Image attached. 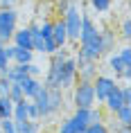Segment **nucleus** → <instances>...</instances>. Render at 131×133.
<instances>
[{
  "label": "nucleus",
  "mask_w": 131,
  "mask_h": 133,
  "mask_svg": "<svg viewBox=\"0 0 131 133\" xmlns=\"http://www.w3.org/2000/svg\"><path fill=\"white\" fill-rule=\"evenodd\" d=\"M50 65L45 72V81L43 84L48 88H59V90H68L77 81V59L68 56V52L59 48L54 54H50Z\"/></svg>",
  "instance_id": "obj_1"
},
{
  "label": "nucleus",
  "mask_w": 131,
  "mask_h": 133,
  "mask_svg": "<svg viewBox=\"0 0 131 133\" xmlns=\"http://www.w3.org/2000/svg\"><path fill=\"white\" fill-rule=\"evenodd\" d=\"M79 56L77 59H88V61H99L104 56L102 36L99 27L88 14H82V32H79Z\"/></svg>",
  "instance_id": "obj_2"
},
{
  "label": "nucleus",
  "mask_w": 131,
  "mask_h": 133,
  "mask_svg": "<svg viewBox=\"0 0 131 133\" xmlns=\"http://www.w3.org/2000/svg\"><path fill=\"white\" fill-rule=\"evenodd\" d=\"M82 9L77 2H72L66 11L61 14L63 25H66V32H68V43H77L79 41V32H82Z\"/></svg>",
  "instance_id": "obj_3"
},
{
  "label": "nucleus",
  "mask_w": 131,
  "mask_h": 133,
  "mask_svg": "<svg viewBox=\"0 0 131 133\" xmlns=\"http://www.w3.org/2000/svg\"><path fill=\"white\" fill-rule=\"evenodd\" d=\"M72 104H75V108H90V106H97L95 90H93V81H79V79H77L75 86H72Z\"/></svg>",
  "instance_id": "obj_4"
},
{
  "label": "nucleus",
  "mask_w": 131,
  "mask_h": 133,
  "mask_svg": "<svg viewBox=\"0 0 131 133\" xmlns=\"http://www.w3.org/2000/svg\"><path fill=\"white\" fill-rule=\"evenodd\" d=\"M16 27H18V11L16 9H0V41L9 43Z\"/></svg>",
  "instance_id": "obj_5"
},
{
  "label": "nucleus",
  "mask_w": 131,
  "mask_h": 133,
  "mask_svg": "<svg viewBox=\"0 0 131 133\" xmlns=\"http://www.w3.org/2000/svg\"><path fill=\"white\" fill-rule=\"evenodd\" d=\"M115 84H117V79L111 77V75H97V77L93 79V90H95V102H97V106L104 104L106 95L113 90V86H115Z\"/></svg>",
  "instance_id": "obj_6"
},
{
  "label": "nucleus",
  "mask_w": 131,
  "mask_h": 133,
  "mask_svg": "<svg viewBox=\"0 0 131 133\" xmlns=\"http://www.w3.org/2000/svg\"><path fill=\"white\" fill-rule=\"evenodd\" d=\"M109 70L115 75V79H124V81H129L131 77V65L129 63H124L122 59H120V54H117V50H113V52H109Z\"/></svg>",
  "instance_id": "obj_7"
},
{
  "label": "nucleus",
  "mask_w": 131,
  "mask_h": 133,
  "mask_svg": "<svg viewBox=\"0 0 131 133\" xmlns=\"http://www.w3.org/2000/svg\"><path fill=\"white\" fill-rule=\"evenodd\" d=\"M5 50H7V56L11 63H18V65H25V63L34 61V52L32 50H25V48H16L14 43H7L5 45Z\"/></svg>",
  "instance_id": "obj_8"
},
{
  "label": "nucleus",
  "mask_w": 131,
  "mask_h": 133,
  "mask_svg": "<svg viewBox=\"0 0 131 133\" xmlns=\"http://www.w3.org/2000/svg\"><path fill=\"white\" fill-rule=\"evenodd\" d=\"M97 77V61L77 59V79L79 81H93Z\"/></svg>",
  "instance_id": "obj_9"
},
{
  "label": "nucleus",
  "mask_w": 131,
  "mask_h": 133,
  "mask_svg": "<svg viewBox=\"0 0 131 133\" xmlns=\"http://www.w3.org/2000/svg\"><path fill=\"white\" fill-rule=\"evenodd\" d=\"M16 48H25V50H32V32H29V27L25 25V27H16V32L11 34V41ZM34 52V50H32Z\"/></svg>",
  "instance_id": "obj_10"
},
{
  "label": "nucleus",
  "mask_w": 131,
  "mask_h": 133,
  "mask_svg": "<svg viewBox=\"0 0 131 133\" xmlns=\"http://www.w3.org/2000/svg\"><path fill=\"white\" fill-rule=\"evenodd\" d=\"M18 86H21V90H23V97L25 99H34V95L39 92V88L43 86L41 77H25L23 81H18Z\"/></svg>",
  "instance_id": "obj_11"
},
{
  "label": "nucleus",
  "mask_w": 131,
  "mask_h": 133,
  "mask_svg": "<svg viewBox=\"0 0 131 133\" xmlns=\"http://www.w3.org/2000/svg\"><path fill=\"white\" fill-rule=\"evenodd\" d=\"M52 41L59 48H66L68 45V32H66V25H63L61 16H57L54 21H52Z\"/></svg>",
  "instance_id": "obj_12"
},
{
  "label": "nucleus",
  "mask_w": 131,
  "mask_h": 133,
  "mask_svg": "<svg viewBox=\"0 0 131 133\" xmlns=\"http://www.w3.org/2000/svg\"><path fill=\"white\" fill-rule=\"evenodd\" d=\"M122 104H124V99H122V90H120V84H115V86H113V90L106 95V99H104V104H102V106L111 113V115H113V113H115Z\"/></svg>",
  "instance_id": "obj_13"
},
{
  "label": "nucleus",
  "mask_w": 131,
  "mask_h": 133,
  "mask_svg": "<svg viewBox=\"0 0 131 133\" xmlns=\"http://www.w3.org/2000/svg\"><path fill=\"white\" fill-rule=\"evenodd\" d=\"M5 77H7L11 84H18V81H23V79L27 77V68H25V65H18V63H11L7 70H5Z\"/></svg>",
  "instance_id": "obj_14"
},
{
  "label": "nucleus",
  "mask_w": 131,
  "mask_h": 133,
  "mask_svg": "<svg viewBox=\"0 0 131 133\" xmlns=\"http://www.w3.org/2000/svg\"><path fill=\"white\" fill-rule=\"evenodd\" d=\"M16 131L18 133H41V122H39V119H23V122H16Z\"/></svg>",
  "instance_id": "obj_15"
},
{
  "label": "nucleus",
  "mask_w": 131,
  "mask_h": 133,
  "mask_svg": "<svg viewBox=\"0 0 131 133\" xmlns=\"http://www.w3.org/2000/svg\"><path fill=\"white\" fill-rule=\"evenodd\" d=\"M99 36H102L104 54H106V52H113V50H115V38H117V34H115V32H111V29H99Z\"/></svg>",
  "instance_id": "obj_16"
},
{
  "label": "nucleus",
  "mask_w": 131,
  "mask_h": 133,
  "mask_svg": "<svg viewBox=\"0 0 131 133\" xmlns=\"http://www.w3.org/2000/svg\"><path fill=\"white\" fill-rule=\"evenodd\" d=\"M113 119L120 122L122 126H131V106L129 104H122L115 113H113Z\"/></svg>",
  "instance_id": "obj_17"
},
{
  "label": "nucleus",
  "mask_w": 131,
  "mask_h": 133,
  "mask_svg": "<svg viewBox=\"0 0 131 133\" xmlns=\"http://www.w3.org/2000/svg\"><path fill=\"white\" fill-rule=\"evenodd\" d=\"M11 119L14 122H23V119H29L27 115V99H21L14 104V111H11Z\"/></svg>",
  "instance_id": "obj_18"
},
{
  "label": "nucleus",
  "mask_w": 131,
  "mask_h": 133,
  "mask_svg": "<svg viewBox=\"0 0 131 133\" xmlns=\"http://www.w3.org/2000/svg\"><path fill=\"white\" fill-rule=\"evenodd\" d=\"M79 131H84V129L77 124L72 117L61 119V122H59V129H57V133H79Z\"/></svg>",
  "instance_id": "obj_19"
},
{
  "label": "nucleus",
  "mask_w": 131,
  "mask_h": 133,
  "mask_svg": "<svg viewBox=\"0 0 131 133\" xmlns=\"http://www.w3.org/2000/svg\"><path fill=\"white\" fill-rule=\"evenodd\" d=\"M70 117H72L77 124L84 129L86 124H90V108H75V113H72Z\"/></svg>",
  "instance_id": "obj_20"
},
{
  "label": "nucleus",
  "mask_w": 131,
  "mask_h": 133,
  "mask_svg": "<svg viewBox=\"0 0 131 133\" xmlns=\"http://www.w3.org/2000/svg\"><path fill=\"white\" fill-rule=\"evenodd\" d=\"M11 111H14V102L7 95H0V119L11 117Z\"/></svg>",
  "instance_id": "obj_21"
},
{
  "label": "nucleus",
  "mask_w": 131,
  "mask_h": 133,
  "mask_svg": "<svg viewBox=\"0 0 131 133\" xmlns=\"http://www.w3.org/2000/svg\"><path fill=\"white\" fill-rule=\"evenodd\" d=\"M88 5L93 11H97V14H106L111 7H113V0H88Z\"/></svg>",
  "instance_id": "obj_22"
},
{
  "label": "nucleus",
  "mask_w": 131,
  "mask_h": 133,
  "mask_svg": "<svg viewBox=\"0 0 131 133\" xmlns=\"http://www.w3.org/2000/svg\"><path fill=\"white\" fill-rule=\"evenodd\" d=\"M84 133H111V131H109L106 119H104V122H93V124H86V126H84Z\"/></svg>",
  "instance_id": "obj_23"
},
{
  "label": "nucleus",
  "mask_w": 131,
  "mask_h": 133,
  "mask_svg": "<svg viewBox=\"0 0 131 133\" xmlns=\"http://www.w3.org/2000/svg\"><path fill=\"white\" fill-rule=\"evenodd\" d=\"M5 45H7V43L0 41V75H5V70L11 65V61H9V56H7V50H5Z\"/></svg>",
  "instance_id": "obj_24"
},
{
  "label": "nucleus",
  "mask_w": 131,
  "mask_h": 133,
  "mask_svg": "<svg viewBox=\"0 0 131 133\" xmlns=\"http://www.w3.org/2000/svg\"><path fill=\"white\" fill-rule=\"evenodd\" d=\"M7 97L11 99L14 104H16V102H21V99H25V97H23V90H21V86H18V84H11V86H9Z\"/></svg>",
  "instance_id": "obj_25"
},
{
  "label": "nucleus",
  "mask_w": 131,
  "mask_h": 133,
  "mask_svg": "<svg viewBox=\"0 0 131 133\" xmlns=\"http://www.w3.org/2000/svg\"><path fill=\"white\" fill-rule=\"evenodd\" d=\"M0 131H2V133H18V131H16V122L11 117L0 119Z\"/></svg>",
  "instance_id": "obj_26"
},
{
  "label": "nucleus",
  "mask_w": 131,
  "mask_h": 133,
  "mask_svg": "<svg viewBox=\"0 0 131 133\" xmlns=\"http://www.w3.org/2000/svg\"><path fill=\"white\" fill-rule=\"evenodd\" d=\"M120 36H122L124 41H129V36H131V23H129V18H122V25H120Z\"/></svg>",
  "instance_id": "obj_27"
},
{
  "label": "nucleus",
  "mask_w": 131,
  "mask_h": 133,
  "mask_svg": "<svg viewBox=\"0 0 131 133\" xmlns=\"http://www.w3.org/2000/svg\"><path fill=\"white\" fill-rule=\"evenodd\" d=\"M25 68H27V75H29V77H41V72H43V68H41V65H36L34 61L25 63Z\"/></svg>",
  "instance_id": "obj_28"
},
{
  "label": "nucleus",
  "mask_w": 131,
  "mask_h": 133,
  "mask_svg": "<svg viewBox=\"0 0 131 133\" xmlns=\"http://www.w3.org/2000/svg\"><path fill=\"white\" fill-rule=\"evenodd\" d=\"M117 54H120V59H122L124 63H129V65H131V48H129V45H122V48L117 50Z\"/></svg>",
  "instance_id": "obj_29"
},
{
  "label": "nucleus",
  "mask_w": 131,
  "mask_h": 133,
  "mask_svg": "<svg viewBox=\"0 0 131 133\" xmlns=\"http://www.w3.org/2000/svg\"><path fill=\"white\" fill-rule=\"evenodd\" d=\"M120 90H122V99H124V104H129V106H131V86H129V81L120 86Z\"/></svg>",
  "instance_id": "obj_30"
},
{
  "label": "nucleus",
  "mask_w": 131,
  "mask_h": 133,
  "mask_svg": "<svg viewBox=\"0 0 131 133\" xmlns=\"http://www.w3.org/2000/svg\"><path fill=\"white\" fill-rule=\"evenodd\" d=\"M27 115H29V119H41L39 117V108H36V104L32 99H27Z\"/></svg>",
  "instance_id": "obj_31"
},
{
  "label": "nucleus",
  "mask_w": 131,
  "mask_h": 133,
  "mask_svg": "<svg viewBox=\"0 0 131 133\" xmlns=\"http://www.w3.org/2000/svg\"><path fill=\"white\" fill-rule=\"evenodd\" d=\"M9 86H11V81H9L5 75H0V95H7V92H9Z\"/></svg>",
  "instance_id": "obj_32"
},
{
  "label": "nucleus",
  "mask_w": 131,
  "mask_h": 133,
  "mask_svg": "<svg viewBox=\"0 0 131 133\" xmlns=\"http://www.w3.org/2000/svg\"><path fill=\"white\" fill-rule=\"evenodd\" d=\"M18 0H0V9H16Z\"/></svg>",
  "instance_id": "obj_33"
},
{
  "label": "nucleus",
  "mask_w": 131,
  "mask_h": 133,
  "mask_svg": "<svg viewBox=\"0 0 131 133\" xmlns=\"http://www.w3.org/2000/svg\"><path fill=\"white\" fill-rule=\"evenodd\" d=\"M122 133H131V129H127V131H122Z\"/></svg>",
  "instance_id": "obj_34"
},
{
  "label": "nucleus",
  "mask_w": 131,
  "mask_h": 133,
  "mask_svg": "<svg viewBox=\"0 0 131 133\" xmlns=\"http://www.w3.org/2000/svg\"><path fill=\"white\" fill-rule=\"evenodd\" d=\"M48 2H59V0H48Z\"/></svg>",
  "instance_id": "obj_35"
},
{
  "label": "nucleus",
  "mask_w": 131,
  "mask_h": 133,
  "mask_svg": "<svg viewBox=\"0 0 131 133\" xmlns=\"http://www.w3.org/2000/svg\"><path fill=\"white\" fill-rule=\"evenodd\" d=\"M45 133H52V131H45Z\"/></svg>",
  "instance_id": "obj_36"
},
{
  "label": "nucleus",
  "mask_w": 131,
  "mask_h": 133,
  "mask_svg": "<svg viewBox=\"0 0 131 133\" xmlns=\"http://www.w3.org/2000/svg\"><path fill=\"white\" fill-rule=\"evenodd\" d=\"M79 133H84V131H79Z\"/></svg>",
  "instance_id": "obj_37"
},
{
  "label": "nucleus",
  "mask_w": 131,
  "mask_h": 133,
  "mask_svg": "<svg viewBox=\"0 0 131 133\" xmlns=\"http://www.w3.org/2000/svg\"><path fill=\"white\" fill-rule=\"evenodd\" d=\"M0 133H2V131H0Z\"/></svg>",
  "instance_id": "obj_38"
}]
</instances>
